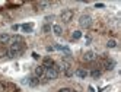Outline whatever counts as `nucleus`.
I'll return each mask as SVG.
<instances>
[{"instance_id": "4", "label": "nucleus", "mask_w": 121, "mask_h": 92, "mask_svg": "<svg viewBox=\"0 0 121 92\" xmlns=\"http://www.w3.org/2000/svg\"><path fill=\"white\" fill-rule=\"evenodd\" d=\"M72 18H73V10L72 9H66V10L61 12V15H60V19H61L63 22H66V23L70 22Z\"/></svg>"}, {"instance_id": "25", "label": "nucleus", "mask_w": 121, "mask_h": 92, "mask_svg": "<svg viewBox=\"0 0 121 92\" xmlns=\"http://www.w3.org/2000/svg\"><path fill=\"white\" fill-rule=\"evenodd\" d=\"M53 19H54V16H53V15H51V16H47V18H45L47 23H48V21H53Z\"/></svg>"}, {"instance_id": "13", "label": "nucleus", "mask_w": 121, "mask_h": 92, "mask_svg": "<svg viewBox=\"0 0 121 92\" xmlns=\"http://www.w3.org/2000/svg\"><path fill=\"white\" fill-rule=\"evenodd\" d=\"M74 74L77 78H80V79H85L86 76H88V72H86L85 69H77L76 72H74Z\"/></svg>"}, {"instance_id": "20", "label": "nucleus", "mask_w": 121, "mask_h": 92, "mask_svg": "<svg viewBox=\"0 0 121 92\" xmlns=\"http://www.w3.org/2000/svg\"><path fill=\"white\" fill-rule=\"evenodd\" d=\"M42 32H44V34H48V32H51V25H50V23H45L44 26H42Z\"/></svg>"}, {"instance_id": "5", "label": "nucleus", "mask_w": 121, "mask_h": 92, "mask_svg": "<svg viewBox=\"0 0 121 92\" xmlns=\"http://www.w3.org/2000/svg\"><path fill=\"white\" fill-rule=\"evenodd\" d=\"M82 60H83V61H86V63L95 61V60H96V54H95L93 51H86V53H83Z\"/></svg>"}, {"instance_id": "6", "label": "nucleus", "mask_w": 121, "mask_h": 92, "mask_svg": "<svg viewBox=\"0 0 121 92\" xmlns=\"http://www.w3.org/2000/svg\"><path fill=\"white\" fill-rule=\"evenodd\" d=\"M114 67H115V61L112 58H105L104 60V69L105 70H112Z\"/></svg>"}, {"instance_id": "30", "label": "nucleus", "mask_w": 121, "mask_h": 92, "mask_svg": "<svg viewBox=\"0 0 121 92\" xmlns=\"http://www.w3.org/2000/svg\"><path fill=\"white\" fill-rule=\"evenodd\" d=\"M58 92H72V91L67 89V88H64V89H61V91H58Z\"/></svg>"}, {"instance_id": "17", "label": "nucleus", "mask_w": 121, "mask_h": 92, "mask_svg": "<svg viewBox=\"0 0 121 92\" xmlns=\"http://www.w3.org/2000/svg\"><path fill=\"white\" fill-rule=\"evenodd\" d=\"M102 74V70H99V69H93V70H91V76L92 78H99Z\"/></svg>"}, {"instance_id": "2", "label": "nucleus", "mask_w": 121, "mask_h": 92, "mask_svg": "<svg viewBox=\"0 0 121 92\" xmlns=\"http://www.w3.org/2000/svg\"><path fill=\"white\" fill-rule=\"evenodd\" d=\"M44 78H45L47 80H54V79H57V78H58V70H57V67H56V64L53 66V67L45 69Z\"/></svg>"}, {"instance_id": "31", "label": "nucleus", "mask_w": 121, "mask_h": 92, "mask_svg": "<svg viewBox=\"0 0 121 92\" xmlns=\"http://www.w3.org/2000/svg\"><path fill=\"white\" fill-rule=\"evenodd\" d=\"M89 91H91V92H95V89H93L92 86H89Z\"/></svg>"}, {"instance_id": "10", "label": "nucleus", "mask_w": 121, "mask_h": 92, "mask_svg": "<svg viewBox=\"0 0 121 92\" xmlns=\"http://www.w3.org/2000/svg\"><path fill=\"white\" fill-rule=\"evenodd\" d=\"M50 6H51L50 2H38V3H37V7H38L39 10H45V9H48Z\"/></svg>"}, {"instance_id": "18", "label": "nucleus", "mask_w": 121, "mask_h": 92, "mask_svg": "<svg viewBox=\"0 0 121 92\" xmlns=\"http://www.w3.org/2000/svg\"><path fill=\"white\" fill-rule=\"evenodd\" d=\"M107 47L108 48H115L117 47V41L115 39H108L107 41Z\"/></svg>"}, {"instance_id": "1", "label": "nucleus", "mask_w": 121, "mask_h": 92, "mask_svg": "<svg viewBox=\"0 0 121 92\" xmlns=\"http://www.w3.org/2000/svg\"><path fill=\"white\" fill-rule=\"evenodd\" d=\"M23 51H25V44H23V43L13 44V45H10V48H9V50H7V57H9V58L19 57Z\"/></svg>"}, {"instance_id": "24", "label": "nucleus", "mask_w": 121, "mask_h": 92, "mask_svg": "<svg viewBox=\"0 0 121 92\" xmlns=\"http://www.w3.org/2000/svg\"><path fill=\"white\" fill-rule=\"evenodd\" d=\"M4 89H6V86L3 85L2 82H0V92H4Z\"/></svg>"}, {"instance_id": "21", "label": "nucleus", "mask_w": 121, "mask_h": 92, "mask_svg": "<svg viewBox=\"0 0 121 92\" xmlns=\"http://www.w3.org/2000/svg\"><path fill=\"white\" fill-rule=\"evenodd\" d=\"M64 73H66V76H72V74H73V70H72V67H70V66H69V67L64 70Z\"/></svg>"}, {"instance_id": "23", "label": "nucleus", "mask_w": 121, "mask_h": 92, "mask_svg": "<svg viewBox=\"0 0 121 92\" xmlns=\"http://www.w3.org/2000/svg\"><path fill=\"white\" fill-rule=\"evenodd\" d=\"M22 83H23V85H28V83H29V78H23L22 79Z\"/></svg>"}, {"instance_id": "8", "label": "nucleus", "mask_w": 121, "mask_h": 92, "mask_svg": "<svg viewBox=\"0 0 121 92\" xmlns=\"http://www.w3.org/2000/svg\"><path fill=\"white\" fill-rule=\"evenodd\" d=\"M44 73H45V67H42V66H38V67L35 69V78H38V79L44 78Z\"/></svg>"}, {"instance_id": "22", "label": "nucleus", "mask_w": 121, "mask_h": 92, "mask_svg": "<svg viewBox=\"0 0 121 92\" xmlns=\"http://www.w3.org/2000/svg\"><path fill=\"white\" fill-rule=\"evenodd\" d=\"M0 57H7V50H0Z\"/></svg>"}, {"instance_id": "14", "label": "nucleus", "mask_w": 121, "mask_h": 92, "mask_svg": "<svg viewBox=\"0 0 121 92\" xmlns=\"http://www.w3.org/2000/svg\"><path fill=\"white\" fill-rule=\"evenodd\" d=\"M53 66H54V61H53V58H50V57L44 58V63H42V67L48 69V67H53Z\"/></svg>"}, {"instance_id": "9", "label": "nucleus", "mask_w": 121, "mask_h": 92, "mask_svg": "<svg viewBox=\"0 0 121 92\" xmlns=\"http://www.w3.org/2000/svg\"><path fill=\"white\" fill-rule=\"evenodd\" d=\"M9 39H10L9 34H0V44L2 45H7L9 44Z\"/></svg>"}, {"instance_id": "15", "label": "nucleus", "mask_w": 121, "mask_h": 92, "mask_svg": "<svg viewBox=\"0 0 121 92\" xmlns=\"http://www.w3.org/2000/svg\"><path fill=\"white\" fill-rule=\"evenodd\" d=\"M53 32H54L57 37H60V35L63 34V28L60 26V25H53Z\"/></svg>"}, {"instance_id": "12", "label": "nucleus", "mask_w": 121, "mask_h": 92, "mask_svg": "<svg viewBox=\"0 0 121 92\" xmlns=\"http://www.w3.org/2000/svg\"><path fill=\"white\" fill-rule=\"evenodd\" d=\"M54 50H58V51H64L66 54H69V56H70V48H69V47H66V45H60V44H56Z\"/></svg>"}, {"instance_id": "26", "label": "nucleus", "mask_w": 121, "mask_h": 92, "mask_svg": "<svg viewBox=\"0 0 121 92\" xmlns=\"http://www.w3.org/2000/svg\"><path fill=\"white\" fill-rule=\"evenodd\" d=\"M32 57L35 58V60H38V58H39V54H37V53H32Z\"/></svg>"}, {"instance_id": "16", "label": "nucleus", "mask_w": 121, "mask_h": 92, "mask_svg": "<svg viewBox=\"0 0 121 92\" xmlns=\"http://www.w3.org/2000/svg\"><path fill=\"white\" fill-rule=\"evenodd\" d=\"M38 83H39V79H38V78H35V76H34V78H29V83H28L29 86L34 88V86H37Z\"/></svg>"}, {"instance_id": "29", "label": "nucleus", "mask_w": 121, "mask_h": 92, "mask_svg": "<svg viewBox=\"0 0 121 92\" xmlns=\"http://www.w3.org/2000/svg\"><path fill=\"white\" fill-rule=\"evenodd\" d=\"M47 51H54V47H51V45H48V47H47Z\"/></svg>"}, {"instance_id": "19", "label": "nucleus", "mask_w": 121, "mask_h": 92, "mask_svg": "<svg viewBox=\"0 0 121 92\" xmlns=\"http://www.w3.org/2000/svg\"><path fill=\"white\" fill-rule=\"evenodd\" d=\"M82 37V32L80 31H74L73 34H72V39H79Z\"/></svg>"}, {"instance_id": "28", "label": "nucleus", "mask_w": 121, "mask_h": 92, "mask_svg": "<svg viewBox=\"0 0 121 92\" xmlns=\"http://www.w3.org/2000/svg\"><path fill=\"white\" fill-rule=\"evenodd\" d=\"M95 6H96V7H99V9H102V7H104V3H96Z\"/></svg>"}, {"instance_id": "3", "label": "nucleus", "mask_w": 121, "mask_h": 92, "mask_svg": "<svg viewBox=\"0 0 121 92\" xmlns=\"http://www.w3.org/2000/svg\"><path fill=\"white\" fill-rule=\"evenodd\" d=\"M79 25H80V28H83V29L91 28L92 26V18L89 15H82L79 18Z\"/></svg>"}, {"instance_id": "27", "label": "nucleus", "mask_w": 121, "mask_h": 92, "mask_svg": "<svg viewBox=\"0 0 121 92\" xmlns=\"http://www.w3.org/2000/svg\"><path fill=\"white\" fill-rule=\"evenodd\" d=\"M19 28H21V26H19V25H13V26H12V29H13V31H18Z\"/></svg>"}, {"instance_id": "7", "label": "nucleus", "mask_w": 121, "mask_h": 92, "mask_svg": "<svg viewBox=\"0 0 121 92\" xmlns=\"http://www.w3.org/2000/svg\"><path fill=\"white\" fill-rule=\"evenodd\" d=\"M18 43H23V38L19 37V35H13V37H10L9 44H7V45H13V44H18Z\"/></svg>"}, {"instance_id": "11", "label": "nucleus", "mask_w": 121, "mask_h": 92, "mask_svg": "<svg viewBox=\"0 0 121 92\" xmlns=\"http://www.w3.org/2000/svg\"><path fill=\"white\" fill-rule=\"evenodd\" d=\"M22 31L25 32V34H29V32H32L34 31V25L32 23H25V25H22Z\"/></svg>"}]
</instances>
